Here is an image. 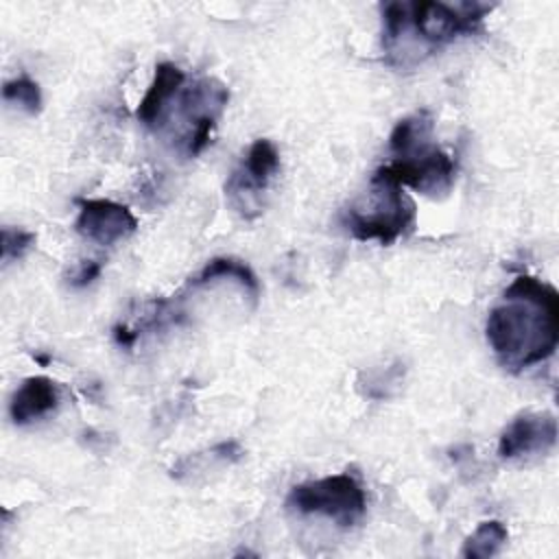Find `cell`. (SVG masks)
<instances>
[{
    "label": "cell",
    "instance_id": "cell-1",
    "mask_svg": "<svg viewBox=\"0 0 559 559\" xmlns=\"http://www.w3.org/2000/svg\"><path fill=\"white\" fill-rule=\"evenodd\" d=\"M487 343L498 362L518 373L548 360L559 341V295L533 275H518L489 310Z\"/></svg>",
    "mask_w": 559,
    "mask_h": 559
},
{
    "label": "cell",
    "instance_id": "cell-2",
    "mask_svg": "<svg viewBox=\"0 0 559 559\" xmlns=\"http://www.w3.org/2000/svg\"><path fill=\"white\" fill-rule=\"evenodd\" d=\"M343 227L356 240H378L393 245L415 225V203L402 186L371 177V203L367 207L349 205L341 214Z\"/></svg>",
    "mask_w": 559,
    "mask_h": 559
},
{
    "label": "cell",
    "instance_id": "cell-3",
    "mask_svg": "<svg viewBox=\"0 0 559 559\" xmlns=\"http://www.w3.org/2000/svg\"><path fill=\"white\" fill-rule=\"evenodd\" d=\"M286 507L301 515H325L341 528H349L362 520L367 496L356 476L334 474L295 485L286 496Z\"/></svg>",
    "mask_w": 559,
    "mask_h": 559
},
{
    "label": "cell",
    "instance_id": "cell-4",
    "mask_svg": "<svg viewBox=\"0 0 559 559\" xmlns=\"http://www.w3.org/2000/svg\"><path fill=\"white\" fill-rule=\"evenodd\" d=\"M489 11H491V4H480V2L445 4V2L421 0V2L406 4L404 31L413 28L421 41H426L430 46H441V44L456 39L459 35L478 31L483 17Z\"/></svg>",
    "mask_w": 559,
    "mask_h": 559
},
{
    "label": "cell",
    "instance_id": "cell-5",
    "mask_svg": "<svg viewBox=\"0 0 559 559\" xmlns=\"http://www.w3.org/2000/svg\"><path fill=\"white\" fill-rule=\"evenodd\" d=\"M371 177L415 188L424 194H443L452 188L456 177V162L432 142L413 148L406 155L382 164Z\"/></svg>",
    "mask_w": 559,
    "mask_h": 559
},
{
    "label": "cell",
    "instance_id": "cell-6",
    "mask_svg": "<svg viewBox=\"0 0 559 559\" xmlns=\"http://www.w3.org/2000/svg\"><path fill=\"white\" fill-rule=\"evenodd\" d=\"M277 168H280V153H277L275 144L266 138L255 140L249 146L242 164L229 175V179L225 183L227 197L242 212V216L249 218L247 210H251L253 199H258L262 194V190L269 186V181L277 173ZM253 210H255V214L260 212L255 205H253Z\"/></svg>",
    "mask_w": 559,
    "mask_h": 559
},
{
    "label": "cell",
    "instance_id": "cell-7",
    "mask_svg": "<svg viewBox=\"0 0 559 559\" xmlns=\"http://www.w3.org/2000/svg\"><path fill=\"white\" fill-rule=\"evenodd\" d=\"M79 214L74 229L85 240L111 247L138 229L133 212L111 199H74Z\"/></svg>",
    "mask_w": 559,
    "mask_h": 559
},
{
    "label": "cell",
    "instance_id": "cell-8",
    "mask_svg": "<svg viewBox=\"0 0 559 559\" xmlns=\"http://www.w3.org/2000/svg\"><path fill=\"white\" fill-rule=\"evenodd\" d=\"M557 443V419L550 413L518 415L498 439V454L502 459H518L546 452Z\"/></svg>",
    "mask_w": 559,
    "mask_h": 559
},
{
    "label": "cell",
    "instance_id": "cell-9",
    "mask_svg": "<svg viewBox=\"0 0 559 559\" xmlns=\"http://www.w3.org/2000/svg\"><path fill=\"white\" fill-rule=\"evenodd\" d=\"M57 404H59L57 382L46 376H31L15 389L9 404V415L13 424L24 426L52 413Z\"/></svg>",
    "mask_w": 559,
    "mask_h": 559
},
{
    "label": "cell",
    "instance_id": "cell-10",
    "mask_svg": "<svg viewBox=\"0 0 559 559\" xmlns=\"http://www.w3.org/2000/svg\"><path fill=\"white\" fill-rule=\"evenodd\" d=\"M183 79H186V74L179 66H175L170 61L157 63L153 81L135 109L138 120L146 127H157L164 116L166 105L177 94V90L183 85Z\"/></svg>",
    "mask_w": 559,
    "mask_h": 559
},
{
    "label": "cell",
    "instance_id": "cell-11",
    "mask_svg": "<svg viewBox=\"0 0 559 559\" xmlns=\"http://www.w3.org/2000/svg\"><path fill=\"white\" fill-rule=\"evenodd\" d=\"M218 277H229V280H236L253 301H258L260 297V282L255 277V273L249 269V264H245L242 260L238 258H229V255H218V258H212L203 264V269L199 273H194L188 282H186V288H199V286H205Z\"/></svg>",
    "mask_w": 559,
    "mask_h": 559
},
{
    "label": "cell",
    "instance_id": "cell-12",
    "mask_svg": "<svg viewBox=\"0 0 559 559\" xmlns=\"http://www.w3.org/2000/svg\"><path fill=\"white\" fill-rule=\"evenodd\" d=\"M432 135V118L428 111H417L413 116L402 118L391 135H389V148L395 157L411 153L413 148L430 142Z\"/></svg>",
    "mask_w": 559,
    "mask_h": 559
},
{
    "label": "cell",
    "instance_id": "cell-13",
    "mask_svg": "<svg viewBox=\"0 0 559 559\" xmlns=\"http://www.w3.org/2000/svg\"><path fill=\"white\" fill-rule=\"evenodd\" d=\"M507 539H509V531L500 520H485L463 542L461 557H465V559H489V557L500 552V548L507 544Z\"/></svg>",
    "mask_w": 559,
    "mask_h": 559
},
{
    "label": "cell",
    "instance_id": "cell-14",
    "mask_svg": "<svg viewBox=\"0 0 559 559\" xmlns=\"http://www.w3.org/2000/svg\"><path fill=\"white\" fill-rule=\"evenodd\" d=\"M2 98L11 105H17L26 114H39L41 111V90L39 85L28 76L11 79L2 85Z\"/></svg>",
    "mask_w": 559,
    "mask_h": 559
},
{
    "label": "cell",
    "instance_id": "cell-15",
    "mask_svg": "<svg viewBox=\"0 0 559 559\" xmlns=\"http://www.w3.org/2000/svg\"><path fill=\"white\" fill-rule=\"evenodd\" d=\"M33 242H35L33 231L2 227V260L11 262V260L22 258L33 247Z\"/></svg>",
    "mask_w": 559,
    "mask_h": 559
},
{
    "label": "cell",
    "instance_id": "cell-16",
    "mask_svg": "<svg viewBox=\"0 0 559 559\" xmlns=\"http://www.w3.org/2000/svg\"><path fill=\"white\" fill-rule=\"evenodd\" d=\"M100 271H103V264L98 260H83L79 264L76 273L68 282H70L72 288H85L100 275Z\"/></svg>",
    "mask_w": 559,
    "mask_h": 559
},
{
    "label": "cell",
    "instance_id": "cell-17",
    "mask_svg": "<svg viewBox=\"0 0 559 559\" xmlns=\"http://www.w3.org/2000/svg\"><path fill=\"white\" fill-rule=\"evenodd\" d=\"M114 338H116V343H118L120 347H133V343L138 341V334H135V330H131V328H127V325L122 323V325H116V328H114Z\"/></svg>",
    "mask_w": 559,
    "mask_h": 559
},
{
    "label": "cell",
    "instance_id": "cell-18",
    "mask_svg": "<svg viewBox=\"0 0 559 559\" xmlns=\"http://www.w3.org/2000/svg\"><path fill=\"white\" fill-rule=\"evenodd\" d=\"M35 360H37V362H39V365H44V367H46V365H48V360H50V358H48V356H41V354H35Z\"/></svg>",
    "mask_w": 559,
    "mask_h": 559
}]
</instances>
